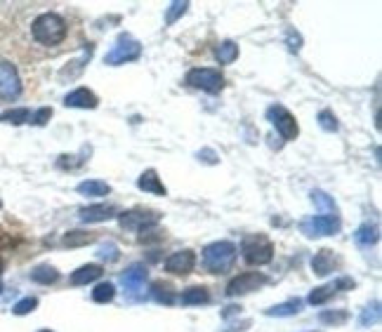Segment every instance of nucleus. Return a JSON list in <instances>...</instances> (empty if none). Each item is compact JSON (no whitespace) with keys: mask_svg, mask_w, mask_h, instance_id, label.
<instances>
[{"mask_svg":"<svg viewBox=\"0 0 382 332\" xmlns=\"http://www.w3.org/2000/svg\"><path fill=\"white\" fill-rule=\"evenodd\" d=\"M31 33L41 45H59L66 38V21L55 12H45L33 19Z\"/></svg>","mask_w":382,"mask_h":332,"instance_id":"f257e3e1","label":"nucleus"},{"mask_svg":"<svg viewBox=\"0 0 382 332\" xmlns=\"http://www.w3.org/2000/svg\"><path fill=\"white\" fill-rule=\"evenodd\" d=\"M236 262V245L229 240H215L205 245L203 250V264L210 273H227Z\"/></svg>","mask_w":382,"mask_h":332,"instance_id":"f03ea898","label":"nucleus"},{"mask_svg":"<svg viewBox=\"0 0 382 332\" xmlns=\"http://www.w3.org/2000/svg\"><path fill=\"white\" fill-rule=\"evenodd\" d=\"M241 253H243V260H246L250 266H265V264H269L274 257V245H271V240L265 236H248V238H243Z\"/></svg>","mask_w":382,"mask_h":332,"instance_id":"7ed1b4c3","label":"nucleus"},{"mask_svg":"<svg viewBox=\"0 0 382 332\" xmlns=\"http://www.w3.org/2000/svg\"><path fill=\"white\" fill-rule=\"evenodd\" d=\"M267 120L276 128V133L283 137V139H298L300 135V125L295 120L293 113L288 111L286 106L281 104H271L267 108Z\"/></svg>","mask_w":382,"mask_h":332,"instance_id":"20e7f679","label":"nucleus"},{"mask_svg":"<svg viewBox=\"0 0 382 332\" xmlns=\"http://www.w3.org/2000/svg\"><path fill=\"white\" fill-rule=\"evenodd\" d=\"M142 57V45L137 43L135 38L130 36H121L116 40V45L106 52L104 57V64L109 66H121V64H128V61H135Z\"/></svg>","mask_w":382,"mask_h":332,"instance_id":"39448f33","label":"nucleus"},{"mask_svg":"<svg viewBox=\"0 0 382 332\" xmlns=\"http://www.w3.org/2000/svg\"><path fill=\"white\" fill-rule=\"evenodd\" d=\"M187 83L196 90H203V92L218 95L225 88V76H222L218 68H191L187 73Z\"/></svg>","mask_w":382,"mask_h":332,"instance_id":"423d86ee","label":"nucleus"},{"mask_svg":"<svg viewBox=\"0 0 382 332\" xmlns=\"http://www.w3.org/2000/svg\"><path fill=\"white\" fill-rule=\"evenodd\" d=\"M118 222H121V226L128 228V231H144V228L156 226L158 222H161V213L137 208V210H128V213L118 215Z\"/></svg>","mask_w":382,"mask_h":332,"instance_id":"0eeeda50","label":"nucleus"},{"mask_svg":"<svg viewBox=\"0 0 382 332\" xmlns=\"http://www.w3.org/2000/svg\"><path fill=\"white\" fill-rule=\"evenodd\" d=\"M21 95V78L12 61H0V99L12 101Z\"/></svg>","mask_w":382,"mask_h":332,"instance_id":"6e6552de","label":"nucleus"},{"mask_svg":"<svg viewBox=\"0 0 382 332\" xmlns=\"http://www.w3.org/2000/svg\"><path fill=\"white\" fill-rule=\"evenodd\" d=\"M265 283H267L265 273L246 271V273H241V276H236V278L229 280V285H227V295H229V297H238V295L255 293V290H260Z\"/></svg>","mask_w":382,"mask_h":332,"instance_id":"1a4fd4ad","label":"nucleus"},{"mask_svg":"<svg viewBox=\"0 0 382 332\" xmlns=\"http://www.w3.org/2000/svg\"><path fill=\"white\" fill-rule=\"evenodd\" d=\"M302 231L309 238L314 236H335L340 231V217H328V215H316L312 219L302 222Z\"/></svg>","mask_w":382,"mask_h":332,"instance_id":"9d476101","label":"nucleus"},{"mask_svg":"<svg viewBox=\"0 0 382 332\" xmlns=\"http://www.w3.org/2000/svg\"><path fill=\"white\" fill-rule=\"evenodd\" d=\"M193 266H196L193 250H180V253H173L165 260V271L173 273V276H187V273L193 271Z\"/></svg>","mask_w":382,"mask_h":332,"instance_id":"9b49d317","label":"nucleus"},{"mask_svg":"<svg viewBox=\"0 0 382 332\" xmlns=\"http://www.w3.org/2000/svg\"><path fill=\"white\" fill-rule=\"evenodd\" d=\"M97 104H99V99L88 88H76L64 97V106L68 108H97Z\"/></svg>","mask_w":382,"mask_h":332,"instance_id":"f8f14e48","label":"nucleus"},{"mask_svg":"<svg viewBox=\"0 0 382 332\" xmlns=\"http://www.w3.org/2000/svg\"><path fill=\"white\" fill-rule=\"evenodd\" d=\"M137 188H142V191H146V193H153V196H168V188H165L156 170L142 173L140 179H137Z\"/></svg>","mask_w":382,"mask_h":332,"instance_id":"ddd939ff","label":"nucleus"},{"mask_svg":"<svg viewBox=\"0 0 382 332\" xmlns=\"http://www.w3.org/2000/svg\"><path fill=\"white\" fill-rule=\"evenodd\" d=\"M116 215V208L111 205H88L81 210V222L85 224H97V222H106Z\"/></svg>","mask_w":382,"mask_h":332,"instance_id":"4468645a","label":"nucleus"},{"mask_svg":"<svg viewBox=\"0 0 382 332\" xmlns=\"http://www.w3.org/2000/svg\"><path fill=\"white\" fill-rule=\"evenodd\" d=\"M335 266H338V260H335V255L330 250H318L314 260H312V271L316 276H328V273H333Z\"/></svg>","mask_w":382,"mask_h":332,"instance_id":"2eb2a0df","label":"nucleus"},{"mask_svg":"<svg viewBox=\"0 0 382 332\" xmlns=\"http://www.w3.org/2000/svg\"><path fill=\"white\" fill-rule=\"evenodd\" d=\"M99 276H102L99 264H85L81 268H76L68 280H71V285H88V283H95Z\"/></svg>","mask_w":382,"mask_h":332,"instance_id":"dca6fc26","label":"nucleus"},{"mask_svg":"<svg viewBox=\"0 0 382 332\" xmlns=\"http://www.w3.org/2000/svg\"><path fill=\"white\" fill-rule=\"evenodd\" d=\"M76 188H78V193L90 196V198H102V196H109L111 193V186L106 184V182H102V179H85Z\"/></svg>","mask_w":382,"mask_h":332,"instance_id":"f3484780","label":"nucleus"},{"mask_svg":"<svg viewBox=\"0 0 382 332\" xmlns=\"http://www.w3.org/2000/svg\"><path fill=\"white\" fill-rule=\"evenodd\" d=\"M121 280H123V285L128 290H140L142 285L146 283V268L142 266V264H133V266L128 268V271L123 273Z\"/></svg>","mask_w":382,"mask_h":332,"instance_id":"a211bd4d","label":"nucleus"},{"mask_svg":"<svg viewBox=\"0 0 382 332\" xmlns=\"http://www.w3.org/2000/svg\"><path fill=\"white\" fill-rule=\"evenodd\" d=\"M210 300V293L201 285H193V288H187L184 293L180 295V302L184 306H196V304H205Z\"/></svg>","mask_w":382,"mask_h":332,"instance_id":"6ab92c4d","label":"nucleus"},{"mask_svg":"<svg viewBox=\"0 0 382 332\" xmlns=\"http://www.w3.org/2000/svg\"><path fill=\"white\" fill-rule=\"evenodd\" d=\"M378 238H380V233H378V226L375 224H361L354 233V240L361 245V248H370V245H375L378 243Z\"/></svg>","mask_w":382,"mask_h":332,"instance_id":"aec40b11","label":"nucleus"},{"mask_svg":"<svg viewBox=\"0 0 382 332\" xmlns=\"http://www.w3.org/2000/svg\"><path fill=\"white\" fill-rule=\"evenodd\" d=\"M312 200L316 203V208L321 210V215H328V217H338V205H335V200L328 196V193L323 191H312Z\"/></svg>","mask_w":382,"mask_h":332,"instance_id":"412c9836","label":"nucleus"},{"mask_svg":"<svg viewBox=\"0 0 382 332\" xmlns=\"http://www.w3.org/2000/svg\"><path fill=\"white\" fill-rule=\"evenodd\" d=\"M31 280H36V283H41V285L57 283V280H59V271H57L55 266H50V264H41V266H36L31 271Z\"/></svg>","mask_w":382,"mask_h":332,"instance_id":"4be33fe9","label":"nucleus"},{"mask_svg":"<svg viewBox=\"0 0 382 332\" xmlns=\"http://www.w3.org/2000/svg\"><path fill=\"white\" fill-rule=\"evenodd\" d=\"M215 57H218L220 64H231V61L238 59V45L233 40H225V43L218 45L215 50Z\"/></svg>","mask_w":382,"mask_h":332,"instance_id":"5701e85b","label":"nucleus"},{"mask_svg":"<svg viewBox=\"0 0 382 332\" xmlns=\"http://www.w3.org/2000/svg\"><path fill=\"white\" fill-rule=\"evenodd\" d=\"M31 120V111L28 108H10V111L0 113V123H8V125H24Z\"/></svg>","mask_w":382,"mask_h":332,"instance_id":"b1692460","label":"nucleus"},{"mask_svg":"<svg viewBox=\"0 0 382 332\" xmlns=\"http://www.w3.org/2000/svg\"><path fill=\"white\" fill-rule=\"evenodd\" d=\"M298 311H300V300H288V302H281V304L267 309V316L286 318V316H295Z\"/></svg>","mask_w":382,"mask_h":332,"instance_id":"393cba45","label":"nucleus"},{"mask_svg":"<svg viewBox=\"0 0 382 332\" xmlns=\"http://www.w3.org/2000/svg\"><path fill=\"white\" fill-rule=\"evenodd\" d=\"M378 323H380V302H373V304H368L361 311L359 325H361V328H370V325H378Z\"/></svg>","mask_w":382,"mask_h":332,"instance_id":"a878e982","label":"nucleus"},{"mask_svg":"<svg viewBox=\"0 0 382 332\" xmlns=\"http://www.w3.org/2000/svg\"><path fill=\"white\" fill-rule=\"evenodd\" d=\"M95 236L93 233H85V231H68L64 238H61V243L66 245V248H83V245L93 243Z\"/></svg>","mask_w":382,"mask_h":332,"instance_id":"bb28decb","label":"nucleus"},{"mask_svg":"<svg viewBox=\"0 0 382 332\" xmlns=\"http://www.w3.org/2000/svg\"><path fill=\"white\" fill-rule=\"evenodd\" d=\"M335 285H321V288H314L309 293V297H307V302H309L312 306H318V304H326V302L333 297V293H335Z\"/></svg>","mask_w":382,"mask_h":332,"instance_id":"cd10ccee","label":"nucleus"},{"mask_svg":"<svg viewBox=\"0 0 382 332\" xmlns=\"http://www.w3.org/2000/svg\"><path fill=\"white\" fill-rule=\"evenodd\" d=\"M113 297H116V288H113V283H99L93 290V300L97 302V304H106V302H111Z\"/></svg>","mask_w":382,"mask_h":332,"instance_id":"c85d7f7f","label":"nucleus"},{"mask_svg":"<svg viewBox=\"0 0 382 332\" xmlns=\"http://www.w3.org/2000/svg\"><path fill=\"white\" fill-rule=\"evenodd\" d=\"M187 10H189V3H173V5H170V8H168V12H165V24L173 26L175 21L184 17Z\"/></svg>","mask_w":382,"mask_h":332,"instance_id":"c756f323","label":"nucleus"},{"mask_svg":"<svg viewBox=\"0 0 382 332\" xmlns=\"http://www.w3.org/2000/svg\"><path fill=\"white\" fill-rule=\"evenodd\" d=\"M318 125H321V130H326V133H335V130L340 128V123H338V118H335V113L333 111H321L318 113Z\"/></svg>","mask_w":382,"mask_h":332,"instance_id":"7c9ffc66","label":"nucleus"},{"mask_svg":"<svg viewBox=\"0 0 382 332\" xmlns=\"http://www.w3.org/2000/svg\"><path fill=\"white\" fill-rule=\"evenodd\" d=\"M36 306H38V300H36V297H24V300H19V302H17V304L12 306V313H15V316H26V313H31Z\"/></svg>","mask_w":382,"mask_h":332,"instance_id":"2f4dec72","label":"nucleus"},{"mask_svg":"<svg viewBox=\"0 0 382 332\" xmlns=\"http://www.w3.org/2000/svg\"><path fill=\"white\" fill-rule=\"evenodd\" d=\"M99 260H106V262H116L118 260V248L113 243H106V245H102L99 248Z\"/></svg>","mask_w":382,"mask_h":332,"instance_id":"473e14b6","label":"nucleus"},{"mask_svg":"<svg viewBox=\"0 0 382 332\" xmlns=\"http://www.w3.org/2000/svg\"><path fill=\"white\" fill-rule=\"evenodd\" d=\"M50 118H52V108H50V106H43V108H38V111L31 116V123H33V125H45Z\"/></svg>","mask_w":382,"mask_h":332,"instance_id":"72a5a7b5","label":"nucleus"},{"mask_svg":"<svg viewBox=\"0 0 382 332\" xmlns=\"http://www.w3.org/2000/svg\"><path fill=\"white\" fill-rule=\"evenodd\" d=\"M321 320H323V323H345V320H347V313H345V311H340V313L323 311V313H321Z\"/></svg>","mask_w":382,"mask_h":332,"instance_id":"f704fd0d","label":"nucleus"},{"mask_svg":"<svg viewBox=\"0 0 382 332\" xmlns=\"http://www.w3.org/2000/svg\"><path fill=\"white\" fill-rule=\"evenodd\" d=\"M153 297H156L158 302H165V304L173 302V295L168 293V288H165V293H161V285H153Z\"/></svg>","mask_w":382,"mask_h":332,"instance_id":"c9c22d12","label":"nucleus"},{"mask_svg":"<svg viewBox=\"0 0 382 332\" xmlns=\"http://www.w3.org/2000/svg\"><path fill=\"white\" fill-rule=\"evenodd\" d=\"M300 43H302V40H300L298 33L290 31V33H288V48L293 50V52H300Z\"/></svg>","mask_w":382,"mask_h":332,"instance_id":"e433bc0d","label":"nucleus"},{"mask_svg":"<svg viewBox=\"0 0 382 332\" xmlns=\"http://www.w3.org/2000/svg\"><path fill=\"white\" fill-rule=\"evenodd\" d=\"M198 160H205V163H218V156H215V151L205 148V151H198Z\"/></svg>","mask_w":382,"mask_h":332,"instance_id":"4c0bfd02","label":"nucleus"},{"mask_svg":"<svg viewBox=\"0 0 382 332\" xmlns=\"http://www.w3.org/2000/svg\"><path fill=\"white\" fill-rule=\"evenodd\" d=\"M38 332H52V330H38Z\"/></svg>","mask_w":382,"mask_h":332,"instance_id":"58836bf2","label":"nucleus"},{"mask_svg":"<svg viewBox=\"0 0 382 332\" xmlns=\"http://www.w3.org/2000/svg\"><path fill=\"white\" fill-rule=\"evenodd\" d=\"M0 271H3V262H0Z\"/></svg>","mask_w":382,"mask_h":332,"instance_id":"ea45409f","label":"nucleus"},{"mask_svg":"<svg viewBox=\"0 0 382 332\" xmlns=\"http://www.w3.org/2000/svg\"><path fill=\"white\" fill-rule=\"evenodd\" d=\"M0 208H3V200H0Z\"/></svg>","mask_w":382,"mask_h":332,"instance_id":"a19ab883","label":"nucleus"}]
</instances>
